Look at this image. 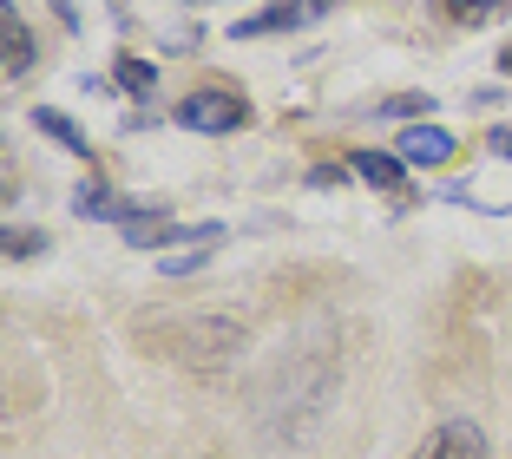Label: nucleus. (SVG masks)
I'll use <instances>...</instances> for the list:
<instances>
[{
  "mask_svg": "<svg viewBox=\"0 0 512 459\" xmlns=\"http://www.w3.org/2000/svg\"><path fill=\"white\" fill-rule=\"evenodd\" d=\"M237 348H243V322H230V315H178L171 322V361H184L197 374H217L224 361H237Z\"/></svg>",
  "mask_w": 512,
  "mask_h": 459,
  "instance_id": "f257e3e1",
  "label": "nucleus"
},
{
  "mask_svg": "<svg viewBox=\"0 0 512 459\" xmlns=\"http://www.w3.org/2000/svg\"><path fill=\"white\" fill-rule=\"evenodd\" d=\"M178 125H191V132H243L250 125V105L237 99V92H224V86H204V92H191V99H178Z\"/></svg>",
  "mask_w": 512,
  "mask_h": 459,
  "instance_id": "f03ea898",
  "label": "nucleus"
},
{
  "mask_svg": "<svg viewBox=\"0 0 512 459\" xmlns=\"http://www.w3.org/2000/svg\"><path fill=\"white\" fill-rule=\"evenodd\" d=\"M414 459H493V453H486V433L473 427V420H440V427L414 446Z\"/></svg>",
  "mask_w": 512,
  "mask_h": 459,
  "instance_id": "7ed1b4c3",
  "label": "nucleus"
},
{
  "mask_svg": "<svg viewBox=\"0 0 512 459\" xmlns=\"http://www.w3.org/2000/svg\"><path fill=\"white\" fill-rule=\"evenodd\" d=\"M316 14V0H270L256 20H237V40H263V33H289Z\"/></svg>",
  "mask_w": 512,
  "mask_h": 459,
  "instance_id": "20e7f679",
  "label": "nucleus"
},
{
  "mask_svg": "<svg viewBox=\"0 0 512 459\" xmlns=\"http://www.w3.org/2000/svg\"><path fill=\"white\" fill-rule=\"evenodd\" d=\"M0 66H7V79L33 73V33H27V20H20L14 7L0 14Z\"/></svg>",
  "mask_w": 512,
  "mask_h": 459,
  "instance_id": "39448f33",
  "label": "nucleus"
},
{
  "mask_svg": "<svg viewBox=\"0 0 512 459\" xmlns=\"http://www.w3.org/2000/svg\"><path fill=\"white\" fill-rule=\"evenodd\" d=\"M401 158L407 164H447L453 158V132L447 125H407L401 132Z\"/></svg>",
  "mask_w": 512,
  "mask_h": 459,
  "instance_id": "423d86ee",
  "label": "nucleus"
},
{
  "mask_svg": "<svg viewBox=\"0 0 512 459\" xmlns=\"http://www.w3.org/2000/svg\"><path fill=\"white\" fill-rule=\"evenodd\" d=\"M33 125H40L46 138H60L66 151H73V158H92V145H86V132H79L73 119H66V112H53V105H40V112H33Z\"/></svg>",
  "mask_w": 512,
  "mask_h": 459,
  "instance_id": "0eeeda50",
  "label": "nucleus"
},
{
  "mask_svg": "<svg viewBox=\"0 0 512 459\" xmlns=\"http://www.w3.org/2000/svg\"><path fill=\"white\" fill-rule=\"evenodd\" d=\"M401 164H407V158H381V151H362V158H355V171H362L375 191H401Z\"/></svg>",
  "mask_w": 512,
  "mask_h": 459,
  "instance_id": "6e6552de",
  "label": "nucleus"
},
{
  "mask_svg": "<svg viewBox=\"0 0 512 459\" xmlns=\"http://www.w3.org/2000/svg\"><path fill=\"white\" fill-rule=\"evenodd\" d=\"M440 14H447V20H460V27H480V20L506 14V0H440Z\"/></svg>",
  "mask_w": 512,
  "mask_h": 459,
  "instance_id": "1a4fd4ad",
  "label": "nucleus"
},
{
  "mask_svg": "<svg viewBox=\"0 0 512 459\" xmlns=\"http://www.w3.org/2000/svg\"><path fill=\"white\" fill-rule=\"evenodd\" d=\"M73 210H79V217H119V197L99 191V184H86V191L73 197Z\"/></svg>",
  "mask_w": 512,
  "mask_h": 459,
  "instance_id": "9d476101",
  "label": "nucleus"
},
{
  "mask_svg": "<svg viewBox=\"0 0 512 459\" xmlns=\"http://www.w3.org/2000/svg\"><path fill=\"white\" fill-rule=\"evenodd\" d=\"M112 73H119V86H125V92H138V99H145V92L158 86V73H151L145 60H119V66H112Z\"/></svg>",
  "mask_w": 512,
  "mask_h": 459,
  "instance_id": "9b49d317",
  "label": "nucleus"
},
{
  "mask_svg": "<svg viewBox=\"0 0 512 459\" xmlns=\"http://www.w3.org/2000/svg\"><path fill=\"white\" fill-rule=\"evenodd\" d=\"M427 112V99L421 92H401V99H381V119H421Z\"/></svg>",
  "mask_w": 512,
  "mask_h": 459,
  "instance_id": "f8f14e48",
  "label": "nucleus"
},
{
  "mask_svg": "<svg viewBox=\"0 0 512 459\" xmlns=\"http://www.w3.org/2000/svg\"><path fill=\"white\" fill-rule=\"evenodd\" d=\"M486 145H493L499 158H512V132H493V138H486Z\"/></svg>",
  "mask_w": 512,
  "mask_h": 459,
  "instance_id": "ddd939ff",
  "label": "nucleus"
},
{
  "mask_svg": "<svg viewBox=\"0 0 512 459\" xmlns=\"http://www.w3.org/2000/svg\"><path fill=\"white\" fill-rule=\"evenodd\" d=\"M53 7H60V20H66V27H79V14H73V0H53Z\"/></svg>",
  "mask_w": 512,
  "mask_h": 459,
  "instance_id": "4468645a",
  "label": "nucleus"
},
{
  "mask_svg": "<svg viewBox=\"0 0 512 459\" xmlns=\"http://www.w3.org/2000/svg\"><path fill=\"white\" fill-rule=\"evenodd\" d=\"M499 73H512V46H506V53H499Z\"/></svg>",
  "mask_w": 512,
  "mask_h": 459,
  "instance_id": "2eb2a0df",
  "label": "nucleus"
}]
</instances>
